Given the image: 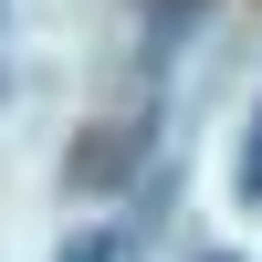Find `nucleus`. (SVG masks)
Masks as SVG:
<instances>
[{
  "mask_svg": "<svg viewBox=\"0 0 262 262\" xmlns=\"http://www.w3.org/2000/svg\"><path fill=\"white\" fill-rule=\"evenodd\" d=\"M126 168H137V126H116V137H105V126H95V137L74 147V189H116Z\"/></svg>",
  "mask_w": 262,
  "mask_h": 262,
  "instance_id": "nucleus-1",
  "label": "nucleus"
},
{
  "mask_svg": "<svg viewBox=\"0 0 262 262\" xmlns=\"http://www.w3.org/2000/svg\"><path fill=\"white\" fill-rule=\"evenodd\" d=\"M63 262H116V242H105V231H84V242H63Z\"/></svg>",
  "mask_w": 262,
  "mask_h": 262,
  "instance_id": "nucleus-3",
  "label": "nucleus"
},
{
  "mask_svg": "<svg viewBox=\"0 0 262 262\" xmlns=\"http://www.w3.org/2000/svg\"><path fill=\"white\" fill-rule=\"evenodd\" d=\"M231 200L262 210V105H252V126H242V168H231Z\"/></svg>",
  "mask_w": 262,
  "mask_h": 262,
  "instance_id": "nucleus-2",
  "label": "nucleus"
}]
</instances>
